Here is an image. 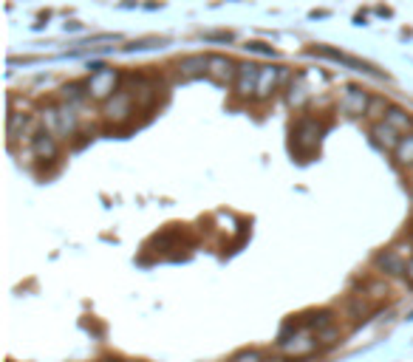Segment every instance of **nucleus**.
Here are the masks:
<instances>
[{"instance_id": "obj_19", "label": "nucleus", "mask_w": 413, "mask_h": 362, "mask_svg": "<svg viewBox=\"0 0 413 362\" xmlns=\"http://www.w3.org/2000/svg\"><path fill=\"white\" fill-rule=\"evenodd\" d=\"M43 127H46L49 133H54V136L63 133V125H60V108H49V111H43Z\"/></svg>"}, {"instance_id": "obj_10", "label": "nucleus", "mask_w": 413, "mask_h": 362, "mask_svg": "<svg viewBox=\"0 0 413 362\" xmlns=\"http://www.w3.org/2000/svg\"><path fill=\"white\" fill-rule=\"evenodd\" d=\"M31 150H34V156H37V159H57V153H60L57 136H54V133H49V130L37 133V136H34V142H31Z\"/></svg>"}, {"instance_id": "obj_7", "label": "nucleus", "mask_w": 413, "mask_h": 362, "mask_svg": "<svg viewBox=\"0 0 413 362\" xmlns=\"http://www.w3.org/2000/svg\"><path fill=\"white\" fill-rule=\"evenodd\" d=\"M206 68H210V57L204 54H190V57H181L179 65H176V74L181 79H195L201 74H206Z\"/></svg>"}, {"instance_id": "obj_1", "label": "nucleus", "mask_w": 413, "mask_h": 362, "mask_svg": "<svg viewBox=\"0 0 413 362\" xmlns=\"http://www.w3.org/2000/svg\"><path fill=\"white\" fill-rule=\"evenodd\" d=\"M105 119L111 125H122V122H128L131 113H136V100L133 94H128V90H116V94L111 100H105Z\"/></svg>"}, {"instance_id": "obj_6", "label": "nucleus", "mask_w": 413, "mask_h": 362, "mask_svg": "<svg viewBox=\"0 0 413 362\" xmlns=\"http://www.w3.org/2000/svg\"><path fill=\"white\" fill-rule=\"evenodd\" d=\"M286 77L283 68H275V65H264L261 68V77H258V90H255V100H269L275 94V88L280 85V79Z\"/></svg>"}, {"instance_id": "obj_9", "label": "nucleus", "mask_w": 413, "mask_h": 362, "mask_svg": "<svg viewBox=\"0 0 413 362\" xmlns=\"http://www.w3.org/2000/svg\"><path fill=\"white\" fill-rule=\"evenodd\" d=\"M374 263H377V269L388 272V275H405V266H407V260H405V255H402L399 249H385V252H380V255L374 258Z\"/></svg>"}, {"instance_id": "obj_15", "label": "nucleus", "mask_w": 413, "mask_h": 362, "mask_svg": "<svg viewBox=\"0 0 413 362\" xmlns=\"http://www.w3.org/2000/svg\"><path fill=\"white\" fill-rule=\"evenodd\" d=\"M306 100H309V85H306V77L300 74V77H298L292 85H289V105L300 108Z\"/></svg>"}, {"instance_id": "obj_20", "label": "nucleus", "mask_w": 413, "mask_h": 362, "mask_svg": "<svg viewBox=\"0 0 413 362\" xmlns=\"http://www.w3.org/2000/svg\"><path fill=\"white\" fill-rule=\"evenodd\" d=\"M133 100H136V108H147V105H153V100H156V90H153V85H142L136 94H133Z\"/></svg>"}, {"instance_id": "obj_11", "label": "nucleus", "mask_w": 413, "mask_h": 362, "mask_svg": "<svg viewBox=\"0 0 413 362\" xmlns=\"http://www.w3.org/2000/svg\"><path fill=\"white\" fill-rule=\"evenodd\" d=\"M371 136H374V142L380 148H385V150H396V145L402 139V133L394 125H388V122H377L374 127H371Z\"/></svg>"}, {"instance_id": "obj_2", "label": "nucleus", "mask_w": 413, "mask_h": 362, "mask_svg": "<svg viewBox=\"0 0 413 362\" xmlns=\"http://www.w3.org/2000/svg\"><path fill=\"white\" fill-rule=\"evenodd\" d=\"M116 85H119V74L113 68H99L91 74L86 90H88V97L94 100H111L116 94Z\"/></svg>"}, {"instance_id": "obj_23", "label": "nucleus", "mask_w": 413, "mask_h": 362, "mask_svg": "<svg viewBox=\"0 0 413 362\" xmlns=\"http://www.w3.org/2000/svg\"><path fill=\"white\" fill-rule=\"evenodd\" d=\"M385 108H388V105H385V100H371V105H368V113H365V116H371V119H377L380 113H388Z\"/></svg>"}, {"instance_id": "obj_14", "label": "nucleus", "mask_w": 413, "mask_h": 362, "mask_svg": "<svg viewBox=\"0 0 413 362\" xmlns=\"http://www.w3.org/2000/svg\"><path fill=\"white\" fill-rule=\"evenodd\" d=\"M394 159H396V164H402V167H413V130L405 133L402 139H399V145H396V150H394Z\"/></svg>"}, {"instance_id": "obj_26", "label": "nucleus", "mask_w": 413, "mask_h": 362, "mask_svg": "<svg viewBox=\"0 0 413 362\" xmlns=\"http://www.w3.org/2000/svg\"><path fill=\"white\" fill-rule=\"evenodd\" d=\"M405 275H407V281L413 283V258L407 260V266H405Z\"/></svg>"}, {"instance_id": "obj_18", "label": "nucleus", "mask_w": 413, "mask_h": 362, "mask_svg": "<svg viewBox=\"0 0 413 362\" xmlns=\"http://www.w3.org/2000/svg\"><path fill=\"white\" fill-rule=\"evenodd\" d=\"M88 90H82V85H76V82H71V85H63V90H60V97H63V102H68V105H76L82 97H86Z\"/></svg>"}, {"instance_id": "obj_13", "label": "nucleus", "mask_w": 413, "mask_h": 362, "mask_svg": "<svg viewBox=\"0 0 413 362\" xmlns=\"http://www.w3.org/2000/svg\"><path fill=\"white\" fill-rule=\"evenodd\" d=\"M385 122H388V125H394V127H396L402 136L413 130V116H410L407 111H402V108H388V113H385Z\"/></svg>"}, {"instance_id": "obj_12", "label": "nucleus", "mask_w": 413, "mask_h": 362, "mask_svg": "<svg viewBox=\"0 0 413 362\" xmlns=\"http://www.w3.org/2000/svg\"><path fill=\"white\" fill-rule=\"evenodd\" d=\"M314 54H320V57H328V60H334V63H340V65H348V68H354V71H368V74H377V71L371 68L368 63H362V60H357V57H348V54H340V52H332V49H314Z\"/></svg>"}, {"instance_id": "obj_8", "label": "nucleus", "mask_w": 413, "mask_h": 362, "mask_svg": "<svg viewBox=\"0 0 413 362\" xmlns=\"http://www.w3.org/2000/svg\"><path fill=\"white\" fill-rule=\"evenodd\" d=\"M206 74H210L216 82L227 85V82H235L238 65H235L229 57H221V54H216V57H210V68H206Z\"/></svg>"}, {"instance_id": "obj_22", "label": "nucleus", "mask_w": 413, "mask_h": 362, "mask_svg": "<svg viewBox=\"0 0 413 362\" xmlns=\"http://www.w3.org/2000/svg\"><path fill=\"white\" fill-rule=\"evenodd\" d=\"M26 122H29L26 113H15V111H12V116H9V136H17V130L26 127Z\"/></svg>"}, {"instance_id": "obj_5", "label": "nucleus", "mask_w": 413, "mask_h": 362, "mask_svg": "<svg viewBox=\"0 0 413 362\" xmlns=\"http://www.w3.org/2000/svg\"><path fill=\"white\" fill-rule=\"evenodd\" d=\"M368 105H371V97L365 94L362 88H346V94L340 100V111L346 116H365Z\"/></svg>"}, {"instance_id": "obj_3", "label": "nucleus", "mask_w": 413, "mask_h": 362, "mask_svg": "<svg viewBox=\"0 0 413 362\" xmlns=\"http://www.w3.org/2000/svg\"><path fill=\"white\" fill-rule=\"evenodd\" d=\"M258 77H261V65H255V63H241V65H238V74H235V94H238L241 100L255 97Z\"/></svg>"}, {"instance_id": "obj_27", "label": "nucleus", "mask_w": 413, "mask_h": 362, "mask_svg": "<svg viewBox=\"0 0 413 362\" xmlns=\"http://www.w3.org/2000/svg\"><path fill=\"white\" fill-rule=\"evenodd\" d=\"M334 337H337L334 331H325V334H323V343H334Z\"/></svg>"}, {"instance_id": "obj_21", "label": "nucleus", "mask_w": 413, "mask_h": 362, "mask_svg": "<svg viewBox=\"0 0 413 362\" xmlns=\"http://www.w3.org/2000/svg\"><path fill=\"white\" fill-rule=\"evenodd\" d=\"M332 323H334V317L328 314V311H317V314H311V320H309V326L317 329V331L325 329V326H332Z\"/></svg>"}, {"instance_id": "obj_4", "label": "nucleus", "mask_w": 413, "mask_h": 362, "mask_svg": "<svg viewBox=\"0 0 413 362\" xmlns=\"http://www.w3.org/2000/svg\"><path fill=\"white\" fill-rule=\"evenodd\" d=\"M295 145H298V150H303V153H309V150H314L317 148V142H320V125L314 122V119H309V116H303L298 125H295Z\"/></svg>"}, {"instance_id": "obj_16", "label": "nucleus", "mask_w": 413, "mask_h": 362, "mask_svg": "<svg viewBox=\"0 0 413 362\" xmlns=\"http://www.w3.org/2000/svg\"><path fill=\"white\" fill-rule=\"evenodd\" d=\"M314 345H317V340H311L309 334H303V337H298V340H292V343H283L286 354H295V356L311 354V351H314Z\"/></svg>"}, {"instance_id": "obj_25", "label": "nucleus", "mask_w": 413, "mask_h": 362, "mask_svg": "<svg viewBox=\"0 0 413 362\" xmlns=\"http://www.w3.org/2000/svg\"><path fill=\"white\" fill-rule=\"evenodd\" d=\"M246 52H255V54H272V49H266L264 42H250V45H246Z\"/></svg>"}, {"instance_id": "obj_24", "label": "nucleus", "mask_w": 413, "mask_h": 362, "mask_svg": "<svg viewBox=\"0 0 413 362\" xmlns=\"http://www.w3.org/2000/svg\"><path fill=\"white\" fill-rule=\"evenodd\" d=\"M232 362H264V356L258 351H246V354H238Z\"/></svg>"}, {"instance_id": "obj_17", "label": "nucleus", "mask_w": 413, "mask_h": 362, "mask_svg": "<svg viewBox=\"0 0 413 362\" xmlns=\"http://www.w3.org/2000/svg\"><path fill=\"white\" fill-rule=\"evenodd\" d=\"M60 125H63V133L65 136H74L76 133V111H74V105H68V102L60 105Z\"/></svg>"}]
</instances>
